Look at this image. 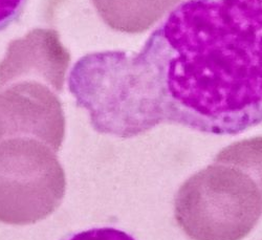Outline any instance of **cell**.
I'll use <instances>...</instances> for the list:
<instances>
[{"instance_id": "1", "label": "cell", "mask_w": 262, "mask_h": 240, "mask_svg": "<svg viewBox=\"0 0 262 240\" xmlns=\"http://www.w3.org/2000/svg\"><path fill=\"white\" fill-rule=\"evenodd\" d=\"M122 59L155 125L237 135L262 123V0H188Z\"/></svg>"}, {"instance_id": "2", "label": "cell", "mask_w": 262, "mask_h": 240, "mask_svg": "<svg viewBox=\"0 0 262 240\" xmlns=\"http://www.w3.org/2000/svg\"><path fill=\"white\" fill-rule=\"evenodd\" d=\"M174 215L192 240H242L262 215V138L223 149L180 188Z\"/></svg>"}, {"instance_id": "3", "label": "cell", "mask_w": 262, "mask_h": 240, "mask_svg": "<svg viewBox=\"0 0 262 240\" xmlns=\"http://www.w3.org/2000/svg\"><path fill=\"white\" fill-rule=\"evenodd\" d=\"M70 63L37 47L7 51L0 62V142L27 137L58 152L65 136L62 92Z\"/></svg>"}, {"instance_id": "4", "label": "cell", "mask_w": 262, "mask_h": 240, "mask_svg": "<svg viewBox=\"0 0 262 240\" xmlns=\"http://www.w3.org/2000/svg\"><path fill=\"white\" fill-rule=\"evenodd\" d=\"M67 189L56 152L27 137L0 142V223L32 225L60 206Z\"/></svg>"}, {"instance_id": "5", "label": "cell", "mask_w": 262, "mask_h": 240, "mask_svg": "<svg viewBox=\"0 0 262 240\" xmlns=\"http://www.w3.org/2000/svg\"><path fill=\"white\" fill-rule=\"evenodd\" d=\"M182 0H93L104 23L115 31H147Z\"/></svg>"}, {"instance_id": "6", "label": "cell", "mask_w": 262, "mask_h": 240, "mask_svg": "<svg viewBox=\"0 0 262 240\" xmlns=\"http://www.w3.org/2000/svg\"><path fill=\"white\" fill-rule=\"evenodd\" d=\"M65 240H136L129 234L114 228H96L77 233Z\"/></svg>"}, {"instance_id": "7", "label": "cell", "mask_w": 262, "mask_h": 240, "mask_svg": "<svg viewBox=\"0 0 262 240\" xmlns=\"http://www.w3.org/2000/svg\"><path fill=\"white\" fill-rule=\"evenodd\" d=\"M27 0H0V31L5 30L23 12Z\"/></svg>"}]
</instances>
